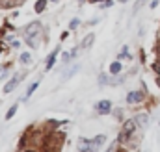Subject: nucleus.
<instances>
[{
    "label": "nucleus",
    "instance_id": "f257e3e1",
    "mask_svg": "<svg viewBox=\"0 0 160 152\" xmlns=\"http://www.w3.org/2000/svg\"><path fill=\"white\" fill-rule=\"evenodd\" d=\"M41 34H43L41 24H39V22H32V24H28V26H26V30H24V39H26V43H28L32 48H36V46L39 45Z\"/></svg>",
    "mask_w": 160,
    "mask_h": 152
},
{
    "label": "nucleus",
    "instance_id": "f03ea898",
    "mask_svg": "<svg viewBox=\"0 0 160 152\" xmlns=\"http://www.w3.org/2000/svg\"><path fill=\"white\" fill-rule=\"evenodd\" d=\"M136 126H138V124H136V121H134V119L125 121V126H123V132H121V139L130 137V135L134 134V128H136Z\"/></svg>",
    "mask_w": 160,
    "mask_h": 152
},
{
    "label": "nucleus",
    "instance_id": "7ed1b4c3",
    "mask_svg": "<svg viewBox=\"0 0 160 152\" xmlns=\"http://www.w3.org/2000/svg\"><path fill=\"white\" fill-rule=\"evenodd\" d=\"M95 108H97V112L99 113H110V110H112V104H110V100H101V102H97L95 104Z\"/></svg>",
    "mask_w": 160,
    "mask_h": 152
},
{
    "label": "nucleus",
    "instance_id": "20e7f679",
    "mask_svg": "<svg viewBox=\"0 0 160 152\" xmlns=\"http://www.w3.org/2000/svg\"><path fill=\"white\" fill-rule=\"evenodd\" d=\"M21 80H22L21 76H13V78H11V80L8 82V83H6V87H4V93H11V91H13V89L17 87V83H19Z\"/></svg>",
    "mask_w": 160,
    "mask_h": 152
},
{
    "label": "nucleus",
    "instance_id": "39448f33",
    "mask_svg": "<svg viewBox=\"0 0 160 152\" xmlns=\"http://www.w3.org/2000/svg\"><path fill=\"white\" fill-rule=\"evenodd\" d=\"M140 100H142V93H140V91H130L128 97H127V102H130V104L140 102Z\"/></svg>",
    "mask_w": 160,
    "mask_h": 152
},
{
    "label": "nucleus",
    "instance_id": "423d86ee",
    "mask_svg": "<svg viewBox=\"0 0 160 152\" xmlns=\"http://www.w3.org/2000/svg\"><path fill=\"white\" fill-rule=\"evenodd\" d=\"M134 121H136V124H138L140 128H145V126H147L149 117H147L145 113H140V115H136V119H134Z\"/></svg>",
    "mask_w": 160,
    "mask_h": 152
},
{
    "label": "nucleus",
    "instance_id": "0eeeda50",
    "mask_svg": "<svg viewBox=\"0 0 160 152\" xmlns=\"http://www.w3.org/2000/svg\"><path fill=\"white\" fill-rule=\"evenodd\" d=\"M56 56H58V50H54L50 56H48V59H47V71H50L52 67H54V61H56Z\"/></svg>",
    "mask_w": 160,
    "mask_h": 152
},
{
    "label": "nucleus",
    "instance_id": "6e6552de",
    "mask_svg": "<svg viewBox=\"0 0 160 152\" xmlns=\"http://www.w3.org/2000/svg\"><path fill=\"white\" fill-rule=\"evenodd\" d=\"M93 39H95V34H89V36H86L84 41H82V48H88L91 43H93Z\"/></svg>",
    "mask_w": 160,
    "mask_h": 152
},
{
    "label": "nucleus",
    "instance_id": "1a4fd4ad",
    "mask_svg": "<svg viewBox=\"0 0 160 152\" xmlns=\"http://www.w3.org/2000/svg\"><path fill=\"white\" fill-rule=\"evenodd\" d=\"M119 71H121V63L119 61H114V63L110 65V73H112V74H118Z\"/></svg>",
    "mask_w": 160,
    "mask_h": 152
},
{
    "label": "nucleus",
    "instance_id": "9d476101",
    "mask_svg": "<svg viewBox=\"0 0 160 152\" xmlns=\"http://www.w3.org/2000/svg\"><path fill=\"white\" fill-rule=\"evenodd\" d=\"M38 85H39V80H36V82H34V83L28 87V91H26V98H28V97H32V93L38 89Z\"/></svg>",
    "mask_w": 160,
    "mask_h": 152
},
{
    "label": "nucleus",
    "instance_id": "9b49d317",
    "mask_svg": "<svg viewBox=\"0 0 160 152\" xmlns=\"http://www.w3.org/2000/svg\"><path fill=\"white\" fill-rule=\"evenodd\" d=\"M45 6H47V0H38V4H36V13H41V11L45 9Z\"/></svg>",
    "mask_w": 160,
    "mask_h": 152
},
{
    "label": "nucleus",
    "instance_id": "f8f14e48",
    "mask_svg": "<svg viewBox=\"0 0 160 152\" xmlns=\"http://www.w3.org/2000/svg\"><path fill=\"white\" fill-rule=\"evenodd\" d=\"M17 108H19V106H17V104H13V106H11V108H9V112H8V113H6V119H11V117H13V115H15V112H17Z\"/></svg>",
    "mask_w": 160,
    "mask_h": 152
},
{
    "label": "nucleus",
    "instance_id": "ddd939ff",
    "mask_svg": "<svg viewBox=\"0 0 160 152\" xmlns=\"http://www.w3.org/2000/svg\"><path fill=\"white\" fill-rule=\"evenodd\" d=\"M30 59H32V58H30L28 52H22V54H21V61H22V63H30Z\"/></svg>",
    "mask_w": 160,
    "mask_h": 152
},
{
    "label": "nucleus",
    "instance_id": "4468645a",
    "mask_svg": "<svg viewBox=\"0 0 160 152\" xmlns=\"http://www.w3.org/2000/svg\"><path fill=\"white\" fill-rule=\"evenodd\" d=\"M77 71H78V65H75V67H73V69H71V71H69V73L65 74V78H69V76H73L75 73H77Z\"/></svg>",
    "mask_w": 160,
    "mask_h": 152
},
{
    "label": "nucleus",
    "instance_id": "2eb2a0df",
    "mask_svg": "<svg viewBox=\"0 0 160 152\" xmlns=\"http://www.w3.org/2000/svg\"><path fill=\"white\" fill-rule=\"evenodd\" d=\"M123 56L128 58V50H127V46H123V50H121V58H123Z\"/></svg>",
    "mask_w": 160,
    "mask_h": 152
},
{
    "label": "nucleus",
    "instance_id": "dca6fc26",
    "mask_svg": "<svg viewBox=\"0 0 160 152\" xmlns=\"http://www.w3.org/2000/svg\"><path fill=\"white\" fill-rule=\"evenodd\" d=\"M78 26V21H71V28H77Z\"/></svg>",
    "mask_w": 160,
    "mask_h": 152
},
{
    "label": "nucleus",
    "instance_id": "f3484780",
    "mask_svg": "<svg viewBox=\"0 0 160 152\" xmlns=\"http://www.w3.org/2000/svg\"><path fill=\"white\" fill-rule=\"evenodd\" d=\"M99 82H101V83H106V76L101 74V80H99Z\"/></svg>",
    "mask_w": 160,
    "mask_h": 152
},
{
    "label": "nucleus",
    "instance_id": "a211bd4d",
    "mask_svg": "<svg viewBox=\"0 0 160 152\" xmlns=\"http://www.w3.org/2000/svg\"><path fill=\"white\" fill-rule=\"evenodd\" d=\"M21 2H22V0H21Z\"/></svg>",
    "mask_w": 160,
    "mask_h": 152
}]
</instances>
